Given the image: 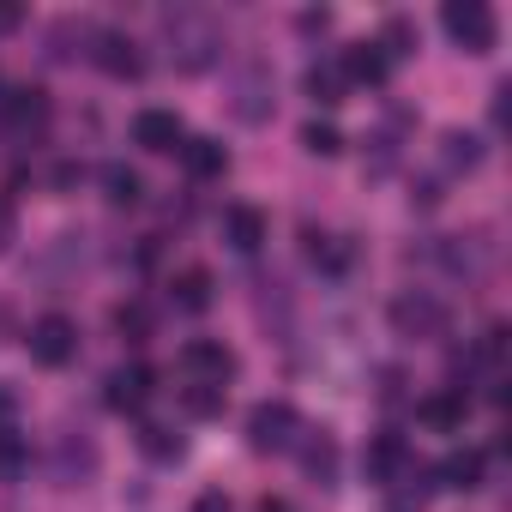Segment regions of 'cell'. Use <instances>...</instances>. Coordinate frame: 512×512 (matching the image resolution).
Returning <instances> with one entry per match:
<instances>
[{
    "instance_id": "cell-24",
    "label": "cell",
    "mask_w": 512,
    "mask_h": 512,
    "mask_svg": "<svg viewBox=\"0 0 512 512\" xmlns=\"http://www.w3.org/2000/svg\"><path fill=\"white\" fill-rule=\"evenodd\" d=\"M302 151H308V157H338V151H344V133H338L332 121H308V127H302Z\"/></svg>"
},
{
    "instance_id": "cell-3",
    "label": "cell",
    "mask_w": 512,
    "mask_h": 512,
    "mask_svg": "<svg viewBox=\"0 0 512 512\" xmlns=\"http://www.w3.org/2000/svg\"><path fill=\"white\" fill-rule=\"evenodd\" d=\"M440 25H446V37H452L464 55H488L494 37H500L488 0H446V7H440Z\"/></svg>"
},
{
    "instance_id": "cell-29",
    "label": "cell",
    "mask_w": 512,
    "mask_h": 512,
    "mask_svg": "<svg viewBox=\"0 0 512 512\" xmlns=\"http://www.w3.org/2000/svg\"><path fill=\"white\" fill-rule=\"evenodd\" d=\"M476 356H482L488 368H500V362H506V326H488L482 344H476Z\"/></svg>"
},
{
    "instance_id": "cell-11",
    "label": "cell",
    "mask_w": 512,
    "mask_h": 512,
    "mask_svg": "<svg viewBox=\"0 0 512 512\" xmlns=\"http://www.w3.org/2000/svg\"><path fill=\"white\" fill-rule=\"evenodd\" d=\"M145 398H151V368L145 362H127V368H115L103 380V404L109 410H139Z\"/></svg>"
},
{
    "instance_id": "cell-7",
    "label": "cell",
    "mask_w": 512,
    "mask_h": 512,
    "mask_svg": "<svg viewBox=\"0 0 512 512\" xmlns=\"http://www.w3.org/2000/svg\"><path fill=\"white\" fill-rule=\"evenodd\" d=\"M91 61L109 73V79H139L145 73V55L127 31H91Z\"/></svg>"
},
{
    "instance_id": "cell-2",
    "label": "cell",
    "mask_w": 512,
    "mask_h": 512,
    "mask_svg": "<svg viewBox=\"0 0 512 512\" xmlns=\"http://www.w3.org/2000/svg\"><path fill=\"white\" fill-rule=\"evenodd\" d=\"M302 434H308V428H302L296 404H284V398H266V404L247 410V446H253V452H290Z\"/></svg>"
},
{
    "instance_id": "cell-33",
    "label": "cell",
    "mask_w": 512,
    "mask_h": 512,
    "mask_svg": "<svg viewBox=\"0 0 512 512\" xmlns=\"http://www.w3.org/2000/svg\"><path fill=\"white\" fill-rule=\"evenodd\" d=\"M7 235H13V217H7V211H0V247H7Z\"/></svg>"
},
{
    "instance_id": "cell-21",
    "label": "cell",
    "mask_w": 512,
    "mask_h": 512,
    "mask_svg": "<svg viewBox=\"0 0 512 512\" xmlns=\"http://www.w3.org/2000/svg\"><path fill=\"white\" fill-rule=\"evenodd\" d=\"M169 290H175V308H187V314H205L211 308V272L205 266H187Z\"/></svg>"
},
{
    "instance_id": "cell-8",
    "label": "cell",
    "mask_w": 512,
    "mask_h": 512,
    "mask_svg": "<svg viewBox=\"0 0 512 512\" xmlns=\"http://www.w3.org/2000/svg\"><path fill=\"white\" fill-rule=\"evenodd\" d=\"M482 470H488V458H482L476 446H458V452H446V458L434 464V488L476 494V488H482Z\"/></svg>"
},
{
    "instance_id": "cell-18",
    "label": "cell",
    "mask_w": 512,
    "mask_h": 512,
    "mask_svg": "<svg viewBox=\"0 0 512 512\" xmlns=\"http://www.w3.org/2000/svg\"><path fill=\"white\" fill-rule=\"evenodd\" d=\"M181 163H187L193 181H217V175L229 169V151H223L217 139H181Z\"/></svg>"
},
{
    "instance_id": "cell-16",
    "label": "cell",
    "mask_w": 512,
    "mask_h": 512,
    "mask_svg": "<svg viewBox=\"0 0 512 512\" xmlns=\"http://www.w3.org/2000/svg\"><path fill=\"white\" fill-rule=\"evenodd\" d=\"M404 464H410V446H404L398 434H380V440H368V452H362V470H368V482H392Z\"/></svg>"
},
{
    "instance_id": "cell-20",
    "label": "cell",
    "mask_w": 512,
    "mask_h": 512,
    "mask_svg": "<svg viewBox=\"0 0 512 512\" xmlns=\"http://www.w3.org/2000/svg\"><path fill=\"white\" fill-rule=\"evenodd\" d=\"M103 193H109V205H139L145 199V181H139V169H127V163H103Z\"/></svg>"
},
{
    "instance_id": "cell-22",
    "label": "cell",
    "mask_w": 512,
    "mask_h": 512,
    "mask_svg": "<svg viewBox=\"0 0 512 512\" xmlns=\"http://www.w3.org/2000/svg\"><path fill=\"white\" fill-rule=\"evenodd\" d=\"M302 470H308L314 482H332V476H338V446H332V434H308V440H302Z\"/></svg>"
},
{
    "instance_id": "cell-31",
    "label": "cell",
    "mask_w": 512,
    "mask_h": 512,
    "mask_svg": "<svg viewBox=\"0 0 512 512\" xmlns=\"http://www.w3.org/2000/svg\"><path fill=\"white\" fill-rule=\"evenodd\" d=\"M187 512H235V506H229V494H223V488H205Z\"/></svg>"
},
{
    "instance_id": "cell-25",
    "label": "cell",
    "mask_w": 512,
    "mask_h": 512,
    "mask_svg": "<svg viewBox=\"0 0 512 512\" xmlns=\"http://www.w3.org/2000/svg\"><path fill=\"white\" fill-rule=\"evenodd\" d=\"M440 145H446V151H440V157H446V169H476V163H482V145H476L470 133H446Z\"/></svg>"
},
{
    "instance_id": "cell-15",
    "label": "cell",
    "mask_w": 512,
    "mask_h": 512,
    "mask_svg": "<svg viewBox=\"0 0 512 512\" xmlns=\"http://www.w3.org/2000/svg\"><path fill=\"white\" fill-rule=\"evenodd\" d=\"M91 470H97V446L85 434H61L55 440V476L61 482H85Z\"/></svg>"
},
{
    "instance_id": "cell-32",
    "label": "cell",
    "mask_w": 512,
    "mask_h": 512,
    "mask_svg": "<svg viewBox=\"0 0 512 512\" xmlns=\"http://www.w3.org/2000/svg\"><path fill=\"white\" fill-rule=\"evenodd\" d=\"M0 31H19V13L13 7H0Z\"/></svg>"
},
{
    "instance_id": "cell-17",
    "label": "cell",
    "mask_w": 512,
    "mask_h": 512,
    "mask_svg": "<svg viewBox=\"0 0 512 512\" xmlns=\"http://www.w3.org/2000/svg\"><path fill=\"white\" fill-rule=\"evenodd\" d=\"M338 67H344L350 85H386V73H392V61L380 55V43H350V55Z\"/></svg>"
},
{
    "instance_id": "cell-26",
    "label": "cell",
    "mask_w": 512,
    "mask_h": 512,
    "mask_svg": "<svg viewBox=\"0 0 512 512\" xmlns=\"http://www.w3.org/2000/svg\"><path fill=\"white\" fill-rule=\"evenodd\" d=\"M139 446H145L151 458H181V434H169L163 422H145V428H139Z\"/></svg>"
},
{
    "instance_id": "cell-13",
    "label": "cell",
    "mask_w": 512,
    "mask_h": 512,
    "mask_svg": "<svg viewBox=\"0 0 512 512\" xmlns=\"http://www.w3.org/2000/svg\"><path fill=\"white\" fill-rule=\"evenodd\" d=\"M223 241L235 247V253H253L266 241V211L260 205H229L223 211Z\"/></svg>"
},
{
    "instance_id": "cell-27",
    "label": "cell",
    "mask_w": 512,
    "mask_h": 512,
    "mask_svg": "<svg viewBox=\"0 0 512 512\" xmlns=\"http://www.w3.org/2000/svg\"><path fill=\"white\" fill-rule=\"evenodd\" d=\"M181 404H187V416H217L223 410V386H187Z\"/></svg>"
},
{
    "instance_id": "cell-6",
    "label": "cell",
    "mask_w": 512,
    "mask_h": 512,
    "mask_svg": "<svg viewBox=\"0 0 512 512\" xmlns=\"http://www.w3.org/2000/svg\"><path fill=\"white\" fill-rule=\"evenodd\" d=\"M181 368H187L193 386H223L235 374V350L217 344V338H187L181 344Z\"/></svg>"
},
{
    "instance_id": "cell-9",
    "label": "cell",
    "mask_w": 512,
    "mask_h": 512,
    "mask_svg": "<svg viewBox=\"0 0 512 512\" xmlns=\"http://www.w3.org/2000/svg\"><path fill=\"white\" fill-rule=\"evenodd\" d=\"M380 488H386V506H392V512H422L428 494H434V470L410 458V464H404L392 482H380Z\"/></svg>"
},
{
    "instance_id": "cell-4",
    "label": "cell",
    "mask_w": 512,
    "mask_h": 512,
    "mask_svg": "<svg viewBox=\"0 0 512 512\" xmlns=\"http://www.w3.org/2000/svg\"><path fill=\"white\" fill-rule=\"evenodd\" d=\"M446 326H452V314L434 290H404L392 302V332L398 338H446Z\"/></svg>"
},
{
    "instance_id": "cell-10",
    "label": "cell",
    "mask_w": 512,
    "mask_h": 512,
    "mask_svg": "<svg viewBox=\"0 0 512 512\" xmlns=\"http://www.w3.org/2000/svg\"><path fill=\"white\" fill-rule=\"evenodd\" d=\"M0 115H7L13 121V133H43L49 127V97L37 91V85H19V91H7V97H0Z\"/></svg>"
},
{
    "instance_id": "cell-34",
    "label": "cell",
    "mask_w": 512,
    "mask_h": 512,
    "mask_svg": "<svg viewBox=\"0 0 512 512\" xmlns=\"http://www.w3.org/2000/svg\"><path fill=\"white\" fill-rule=\"evenodd\" d=\"M260 512H290V506L284 500H260Z\"/></svg>"
},
{
    "instance_id": "cell-14",
    "label": "cell",
    "mask_w": 512,
    "mask_h": 512,
    "mask_svg": "<svg viewBox=\"0 0 512 512\" xmlns=\"http://www.w3.org/2000/svg\"><path fill=\"white\" fill-rule=\"evenodd\" d=\"M235 115L241 121H266L272 115V73L266 67H247L241 85H235Z\"/></svg>"
},
{
    "instance_id": "cell-28",
    "label": "cell",
    "mask_w": 512,
    "mask_h": 512,
    "mask_svg": "<svg viewBox=\"0 0 512 512\" xmlns=\"http://www.w3.org/2000/svg\"><path fill=\"white\" fill-rule=\"evenodd\" d=\"M115 326H121L127 338H145V332H151V314H145L139 302H121V308H115Z\"/></svg>"
},
{
    "instance_id": "cell-5",
    "label": "cell",
    "mask_w": 512,
    "mask_h": 512,
    "mask_svg": "<svg viewBox=\"0 0 512 512\" xmlns=\"http://www.w3.org/2000/svg\"><path fill=\"white\" fill-rule=\"evenodd\" d=\"M79 356V326L67 320V314H43L37 326H31V362H43V368H67Z\"/></svg>"
},
{
    "instance_id": "cell-19",
    "label": "cell",
    "mask_w": 512,
    "mask_h": 512,
    "mask_svg": "<svg viewBox=\"0 0 512 512\" xmlns=\"http://www.w3.org/2000/svg\"><path fill=\"white\" fill-rule=\"evenodd\" d=\"M302 85H308V97H314V103H326V109H332V103H344V91H350V79H344V67H338V61L308 67V79H302Z\"/></svg>"
},
{
    "instance_id": "cell-35",
    "label": "cell",
    "mask_w": 512,
    "mask_h": 512,
    "mask_svg": "<svg viewBox=\"0 0 512 512\" xmlns=\"http://www.w3.org/2000/svg\"><path fill=\"white\" fill-rule=\"evenodd\" d=\"M7 410H13V398H7V392H0V416H7Z\"/></svg>"
},
{
    "instance_id": "cell-1",
    "label": "cell",
    "mask_w": 512,
    "mask_h": 512,
    "mask_svg": "<svg viewBox=\"0 0 512 512\" xmlns=\"http://www.w3.org/2000/svg\"><path fill=\"white\" fill-rule=\"evenodd\" d=\"M163 43H169V61L181 73H205V67L223 61V25L211 13H199V7L163 13Z\"/></svg>"
},
{
    "instance_id": "cell-12",
    "label": "cell",
    "mask_w": 512,
    "mask_h": 512,
    "mask_svg": "<svg viewBox=\"0 0 512 512\" xmlns=\"http://www.w3.org/2000/svg\"><path fill=\"white\" fill-rule=\"evenodd\" d=\"M181 115H169V109H145L139 121H133V145H145V151H181Z\"/></svg>"
},
{
    "instance_id": "cell-30",
    "label": "cell",
    "mask_w": 512,
    "mask_h": 512,
    "mask_svg": "<svg viewBox=\"0 0 512 512\" xmlns=\"http://www.w3.org/2000/svg\"><path fill=\"white\" fill-rule=\"evenodd\" d=\"M19 464H25V440H19L13 428H0V470H7V476H13Z\"/></svg>"
},
{
    "instance_id": "cell-23",
    "label": "cell",
    "mask_w": 512,
    "mask_h": 512,
    "mask_svg": "<svg viewBox=\"0 0 512 512\" xmlns=\"http://www.w3.org/2000/svg\"><path fill=\"white\" fill-rule=\"evenodd\" d=\"M464 404H470L464 392H440V398H422L416 416H422L428 428H458V422H464Z\"/></svg>"
}]
</instances>
